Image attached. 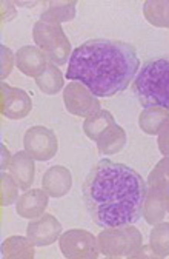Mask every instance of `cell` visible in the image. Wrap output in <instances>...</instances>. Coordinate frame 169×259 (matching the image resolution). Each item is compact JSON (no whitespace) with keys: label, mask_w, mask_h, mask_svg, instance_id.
<instances>
[{"label":"cell","mask_w":169,"mask_h":259,"mask_svg":"<svg viewBox=\"0 0 169 259\" xmlns=\"http://www.w3.org/2000/svg\"><path fill=\"white\" fill-rule=\"evenodd\" d=\"M148 187L134 168L101 159L83 182V201L101 229L132 225L143 218Z\"/></svg>","instance_id":"1"},{"label":"cell","mask_w":169,"mask_h":259,"mask_svg":"<svg viewBox=\"0 0 169 259\" xmlns=\"http://www.w3.org/2000/svg\"><path fill=\"white\" fill-rule=\"evenodd\" d=\"M139 67L140 60L134 45L91 39L73 51L66 79L80 82L95 97H112L129 87Z\"/></svg>","instance_id":"2"},{"label":"cell","mask_w":169,"mask_h":259,"mask_svg":"<svg viewBox=\"0 0 169 259\" xmlns=\"http://www.w3.org/2000/svg\"><path fill=\"white\" fill-rule=\"evenodd\" d=\"M132 91L145 107H160L169 111V54L148 60L135 76Z\"/></svg>","instance_id":"3"},{"label":"cell","mask_w":169,"mask_h":259,"mask_svg":"<svg viewBox=\"0 0 169 259\" xmlns=\"http://www.w3.org/2000/svg\"><path fill=\"white\" fill-rule=\"evenodd\" d=\"M32 39L55 65L66 63L73 54L70 40H68L60 23L55 20H37L32 28Z\"/></svg>","instance_id":"4"},{"label":"cell","mask_w":169,"mask_h":259,"mask_svg":"<svg viewBox=\"0 0 169 259\" xmlns=\"http://www.w3.org/2000/svg\"><path fill=\"white\" fill-rule=\"evenodd\" d=\"M100 253L106 257H131L142 247V233L132 225L111 227L97 236Z\"/></svg>","instance_id":"5"},{"label":"cell","mask_w":169,"mask_h":259,"mask_svg":"<svg viewBox=\"0 0 169 259\" xmlns=\"http://www.w3.org/2000/svg\"><path fill=\"white\" fill-rule=\"evenodd\" d=\"M59 239L60 251L68 259H97L100 254L97 238L86 230H68Z\"/></svg>","instance_id":"6"},{"label":"cell","mask_w":169,"mask_h":259,"mask_svg":"<svg viewBox=\"0 0 169 259\" xmlns=\"http://www.w3.org/2000/svg\"><path fill=\"white\" fill-rule=\"evenodd\" d=\"M25 151L34 160H49L55 156L59 142L52 130L46 126H31L23 136Z\"/></svg>","instance_id":"7"},{"label":"cell","mask_w":169,"mask_h":259,"mask_svg":"<svg viewBox=\"0 0 169 259\" xmlns=\"http://www.w3.org/2000/svg\"><path fill=\"white\" fill-rule=\"evenodd\" d=\"M63 102L68 111L79 117H89L100 110L98 99L80 82H71L65 87Z\"/></svg>","instance_id":"8"},{"label":"cell","mask_w":169,"mask_h":259,"mask_svg":"<svg viewBox=\"0 0 169 259\" xmlns=\"http://www.w3.org/2000/svg\"><path fill=\"white\" fill-rule=\"evenodd\" d=\"M62 225L52 214H42L32 219L26 227V236L36 247L51 245L59 241Z\"/></svg>","instance_id":"9"},{"label":"cell","mask_w":169,"mask_h":259,"mask_svg":"<svg viewBox=\"0 0 169 259\" xmlns=\"http://www.w3.org/2000/svg\"><path fill=\"white\" fill-rule=\"evenodd\" d=\"M2 88V114L8 119H23L29 114L32 108L31 97L26 91L20 88H14L7 85L5 82L0 83Z\"/></svg>","instance_id":"10"},{"label":"cell","mask_w":169,"mask_h":259,"mask_svg":"<svg viewBox=\"0 0 169 259\" xmlns=\"http://www.w3.org/2000/svg\"><path fill=\"white\" fill-rule=\"evenodd\" d=\"M48 56L37 47H22L16 53V65L17 68L29 77H39L48 67Z\"/></svg>","instance_id":"11"},{"label":"cell","mask_w":169,"mask_h":259,"mask_svg":"<svg viewBox=\"0 0 169 259\" xmlns=\"http://www.w3.org/2000/svg\"><path fill=\"white\" fill-rule=\"evenodd\" d=\"M42 185L51 198H62L73 187V175L63 165H54L43 175Z\"/></svg>","instance_id":"12"},{"label":"cell","mask_w":169,"mask_h":259,"mask_svg":"<svg viewBox=\"0 0 169 259\" xmlns=\"http://www.w3.org/2000/svg\"><path fill=\"white\" fill-rule=\"evenodd\" d=\"M48 196L49 194L40 188H32V190L25 191L17 201V205H16L17 213L26 219H36L42 216L49 204Z\"/></svg>","instance_id":"13"},{"label":"cell","mask_w":169,"mask_h":259,"mask_svg":"<svg viewBox=\"0 0 169 259\" xmlns=\"http://www.w3.org/2000/svg\"><path fill=\"white\" fill-rule=\"evenodd\" d=\"M8 170L22 190H28L32 185L36 167H34V159L26 151H19L11 157Z\"/></svg>","instance_id":"14"},{"label":"cell","mask_w":169,"mask_h":259,"mask_svg":"<svg viewBox=\"0 0 169 259\" xmlns=\"http://www.w3.org/2000/svg\"><path fill=\"white\" fill-rule=\"evenodd\" d=\"M97 148L101 154H116L119 151H122L126 145V133L125 130L114 123L112 126H109L105 133H101L97 141Z\"/></svg>","instance_id":"15"},{"label":"cell","mask_w":169,"mask_h":259,"mask_svg":"<svg viewBox=\"0 0 169 259\" xmlns=\"http://www.w3.org/2000/svg\"><path fill=\"white\" fill-rule=\"evenodd\" d=\"M169 120V111L160 107H149L145 108L139 117V125L142 132L151 136H155L160 133L161 126Z\"/></svg>","instance_id":"16"},{"label":"cell","mask_w":169,"mask_h":259,"mask_svg":"<svg viewBox=\"0 0 169 259\" xmlns=\"http://www.w3.org/2000/svg\"><path fill=\"white\" fill-rule=\"evenodd\" d=\"M34 244L26 236H11L2 244V256L5 259H32Z\"/></svg>","instance_id":"17"},{"label":"cell","mask_w":169,"mask_h":259,"mask_svg":"<svg viewBox=\"0 0 169 259\" xmlns=\"http://www.w3.org/2000/svg\"><path fill=\"white\" fill-rule=\"evenodd\" d=\"M116 123L114 116L108 111V110H98L97 113H94L92 116L86 117L83 122V130L85 135L91 139V141H97V138L105 133L109 126H112Z\"/></svg>","instance_id":"18"},{"label":"cell","mask_w":169,"mask_h":259,"mask_svg":"<svg viewBox=\"0 0 169 259\" xmlns=\"http://www.w3.org/2000/svg\"><path fill=\"white\" fill-rule=\"evenodd\" d=\"M164 214H166V204H164L163 194L160 191L148 188V196H146L145 207H143L145 221L151 225H155L163 221Z\"/></svg>","instance_id":"19"},{"label":"cell","mask_w":169,"mask_h":259,"mask_svg":"<svg viewBox=\"0 0 169 259\" xmlns=\"http://www.w3.org/2000/svg\"><path fill=\"white\" fill-rule=\"evenodd\" d=\"M146 20L158 28H169V0H146L143 4Z\"/></svg>","instance_id":"20"},{"label":"cell","mask_w":169,"mask_h":259,"mask_svg":"<svg viewBox=\"0 0 169 259\" xmlns=\"http://www.w3.org/2000/svg\"><path fill=\"white\" fill-rule=\"evenodd\" d=\"M45 10L40 14V19L55 20V22H70L76 16V0L70 2H48Z\"/></svg>","instance_id":"21"},{"label":"cell","mask_w":169,"mask_h":259,"mask_svg":"<svg viewBox=\"0 0 169 259\" xmlns=\"http://www.w3.org/2000/svg\"><path fill=\"white\" fill-rule=\"evenodd\" d=\"M36 83L45 94L52 96V94L60 93V90L65 85V80H63V76H62L60 68L57 67V65L48 63V67L43 71V74L36 79Z\"/></svg>","instance_id":"22"},{"label":"cell","mask_w":169,"mask_h":259,"mask_svg":"<svg viewBox=\"0 0 169 259\" xmlns=\"http://www.w3.org/2000/svg\"><path fill=\"white\" fill-rule=\"evenodd\" d=\"M149 244L160 257L169 256V222L155 224L151 232Z\"/></svg>","instance_id":"23"},{"label":"cell","mask_w":169,"mask_h":259,"mask_svg":"<svg viewBox=\"0 0 169 259\" xmlns=\"http://www.w3.org/2000/svg\"><path fill=\"white\" fill-rule=\"evenodd\" d=\"M148 188L155 191H166L169 190V157L166 156L154 167L148 178Z\"/></svg>","instance_id":"24"},{"label":"cell","mask_w":169,"mask_h":259,"mask_svg":"<svg viewBox=\"0 0 169 259\" xmlns=\"http://www.w3.org/2000/svg\"><path fill=\"white\" fill-rule=\"evenodd\" d=\"M0 185H2V207H8L17 199L20 187L13 179V176L7 175L5 171H2V176H0Z\"/></svg>","instance_id":"25"},{"label":"cell","mask_w":169,"mask_h":259,"mask_svg":"<svg viewBox=\"0 0 169 259\" xmlns=\"http://www.w3.org/2000/svg\"><path fill=\"white\" fill-rule=\"evenodd\" d=\"M0 48H2V79H5L11 73V70H13L14 56H13L11 50L7 48L5 45H2Z\"/></svg>","instance_id":"26"},{"label":"cell","mask_w":169,"mask_h":259,"mask_svg":"<svg viewBox=\"0 0 169 259\" xmlns=\"http://www.w3.org/2000/svg\"><path fill=\"white\" fill-rule=\"evenodd\" d=\"M158 150L161 154L169 157V120L161 126L158 133Z\"/></svg>","instance_id":"27"},{"label":"cell","mask_w":169,"mask_h":259,"mask_svg":"<svg viewBox=\"0 0 169 259\" xmlns=\"http://www.w3.org/2000/svg\"><path fill=\"white\" fill-rule=\"evenodd\" d=\"M143 257H146V259H155V257H160V256L154 251V248L149 244V245H142L137 251H135L131 256V259H143Z\"/></svg>","instance_id":"28"},{"label":"cell","mask_w":169,"mask_h":259,"mask_svg":"<svg viewBox=\"0 0 169 259\" xmlns=\"http://www.w3.org/2000/svg\"><path fill=\"white\" fill-rule=\"evenodd\" d=\"M16 16V10L13 7V4L10 2H2V22L11 20Z\"/></svg>","instance_id":"29"},{"label":"cell","mask_w":169,"mask_h":259,"mask_svg":"<svg viewBox=\"0 0 169 259\" xmlns=\"http://www.w3.org/2000/svg\"><path fill=\"white\" fill-rule=\"evenodd\" d=\"M11 162V154L8 153V148L2 145V171H5Z\"/></svg>","instance_id":"30"},{"label":"cell","mask_w":169,"mask_h":259,"mask_svg":"<svg viewBox=\"0 0 169 259\" xmlns=\"http://www.w3.org/2000/svg\"><path fill=\"white\" fill-rule=\"evenodd\" d=\"M163 198H164V204H166V211H169V190L163 191Z\"/></svg>","instance_id":"31"}]
</instances>
